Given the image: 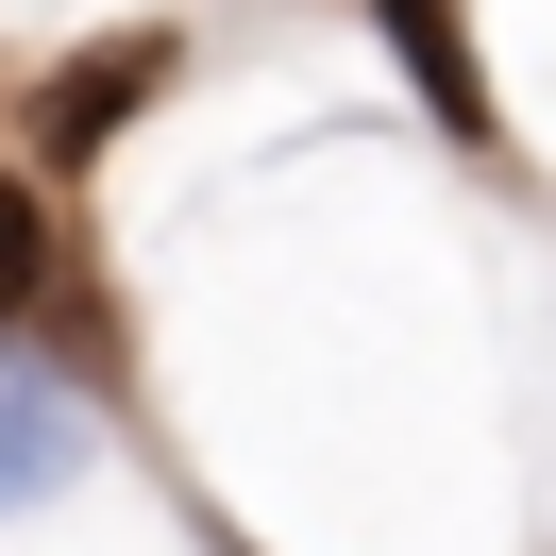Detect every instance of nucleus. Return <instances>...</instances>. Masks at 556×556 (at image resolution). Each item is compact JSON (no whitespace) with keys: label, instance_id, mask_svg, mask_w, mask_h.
I'll return each mask as SVG.
<instances>
[{"label":"nucleus","instance_id":"obj_1","mask_svg":"<svg viewBox=\"0 0 556 556\" xmlns=\"http://www.w3.org/2000/svg\"><path fill=\"white\" fill-rule=\"evenodd\" d=\"M68 472H85V405H68L51 371H0V522L51 506Z\"/></svg>","mask_w":556,"mask_h":556},{"label":"nucleus","instance_id":"obj_3","mask_svg":"<svg viewBox=\"0 0 556 556\" xmlns=\"http://www.w3.org/2000/svg\"><path fill=\"white\" fill-rule=\"evenodd\" d=\"M371 17H388V51L421 68V102H439L455 136H489V68H472V17H455V0H371Z\"/></svg>","mask_w":556,"mask_h":556},{"label":"nucleus","instance_id":"obj_4","mask_svg":"<svg viewBox=\"0 0 556 556\" xmlns=\"http://www.w3.org/2000/svg\"><path fill=\"white\" fill-rule=\"evenodd\" d=\"M35 287H51V219H35V186L0 169V320L35 304Z\"/></svg>","mask_w":556,"mask_h":556},{"label":"nucleus","instance_id":"obj_2","mask_svg":"<svg viewBox=\"0 0 556 556\" xmlns=\"http://www.w3.org/2000/svg\"><path fill=\"white\" fill-rule=\"evenodd\" d=\"M152 85H169V35H102V68H68V85L35 102V136H51V152H102Z\"/></svg>","mask_w":556,"mask_h":556}]
</instances>
